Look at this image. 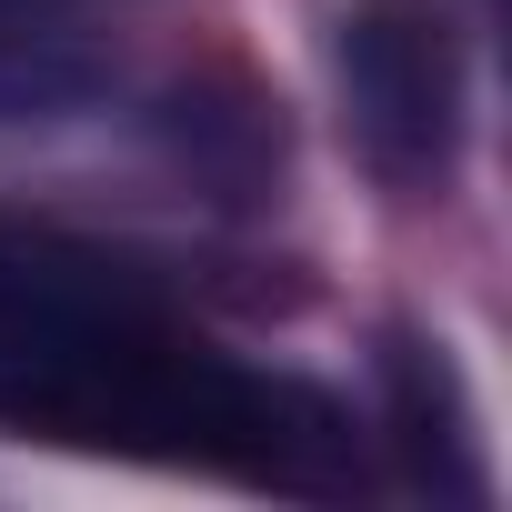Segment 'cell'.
<instances>
[{"label": "cell", "mask_w": 512, "mask_h": 512, "mask_svg": "<svg viewBox=\"0 0 512 512\" xmlns=\"http://www.w3.org/2000/svg\"><path fill=\"white\" fill-rule=\"evenodd\" d=\"M0 422L302 502L362 492L352 412L332 392L221 352L121 251L31 221H0Z\"/></svg>", "instance_id": "obj_1"}, {"label": "cell", "mask_w": 512, "mask_h": 512, "mask_svg": "<svg viewBox=\"0 0 512 512\" xmlns=\"http://www.w3.org/2000/svg\"><path fill=\"white\" fill-rule=\"evenodd\" d=\"M342 91L352 131L382 181L432 191L462 151V41L432 0H362L342 21Z\"/></svg>", "instance_id": "obj_2"}, {"label": "cell", "mask_w": 512, "mask_h": 512, "mask_svg": "<svg viewBox=\"0 0 512 512\" xmlns=\"http://www.w3.org/2000/svg\"><path fill=\"white\" fill-rule=\"evenodd\" d=\"M111 91L81 11L61 0H0V121H71Z\"/></svg>", "instance_id": "obj_3"}, {"label": "cell", "mask_w": 512, "mask_h": 512, "mask_svg": "<svg viewBox=\"0 0 512 512\" xmlns=\"http://www.w3.org/2000/svg\"><path fill=\"white\" fill-rule=\"evenodd\" d=\"M61 11H81V0H61Z\"/></svg>", "instance_id": "obj_4"}]
</instances>
